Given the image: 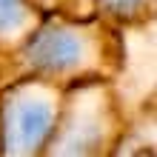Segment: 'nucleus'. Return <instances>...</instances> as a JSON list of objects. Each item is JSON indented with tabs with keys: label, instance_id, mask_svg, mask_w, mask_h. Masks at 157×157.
<instances>
[{
	"label": "nucleus",
	"instance_id": "1",
	"mask_svg": "<svg viewBox=\"0 0 157 157\" xmlns=\"http://www.w3.org/2000/svg\"><path fill=\"white\" fill-rule=\"evenodd\" d=\"M80 57V40L66 29L43 32L29 49V63L40 71H63L75 66Z\"/></svg>",
	"mask_w": 157,
	"mask_h": 157
},
{
	"label": "nucleus",
	"instance_id": "2",
	"mask_svg": "<svg viewBox=\"0 0 157 157\" xmlns=\"http://www.w3.org/2000/svg\"><path fill=\"white\" fill-rule=\"evenodd\" d=\"M49 109L40 103H23L12 114V143L14 149H34L49 132Z\"/></svg>",
	"mask_w": 157,
	"mask_h": 157
},
{
	"label": "nucleus",
	"instance_id": "3",
	"mask_svg": "<svg viewBox=\"0 0 157 157\" xmlns=\"http://www.w3.org/2000/svg\"><path fill=\"white\" fill-rule=\"evenodd\" d=\"M26 20V6L20 0H0V32L17 29Z\"/></svg>",
	"mask_w": 157,
	"mask_h": 157
},
{
	"label": "nucleus",
	"instance_id": "4",
	"mask_svg": "<svg viewBox=\"0 0 157 157\" xmlns=\"http://www.w3.org/2000/svg\"><path fill=\"white\" fill-rule=\"evenodd\" d=\"M106 6L114 14H132V12H137L143 6V0H106Z\"/></svg>",
	"mask_w": 157,
	"mask_h": 157
}]
</instances>
